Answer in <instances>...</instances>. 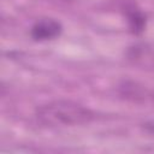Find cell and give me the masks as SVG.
Instances as JSON below:
<instances>
[{
	"label": "cell",
	"mask_w": 154,
	"mask_h": 154,
	"mask_svg": "<svg viewBox=\"0 0 154 154\" xmlns=\"http://www.w3.org/2000/svg\"><path fill=\"white\" fill-rule=\"evenodd\" d=\"M35 117L45 126H75L90 123L95 113L81 103L55 100L38 106L35 109Z\"/></svg>",
	"instance_id": "cell-1"
},
{
	"label": "cell",
	"mask_w": 154,
	"mask_h": 154,
	"mask_svg": "<svg viewBox=\"0 0 154 154\" xmlns=\"http://www.w3.org/2000/svg\"><path fill=\"white\" fill-rule=\"evenodd\" d=\"M61 30L63 26L58 20L53 18H40L32 24L30 35L35 41H47L58 37Z\"/></svg>",
	"instance_id": "cell-2"
},
{
	"label": "cell",
	"mask_w": 154,
	"mask_h": 154,
	"mask_svg": "<svg viewBox=\"0 0 154 154\" xmlns=\"http://www.w3.org/2000/svg\"><path fill=\"white\" fill-rule=\"evenodd\" d=\"M128 20H129V24H130L132 32H135V34L141 32L144 28V24H146L144 16L137 10H135V11L132 10L131 12L128 13Z\"/></svg>",
	"instance_id": "cell-3"
}]
</instances>
